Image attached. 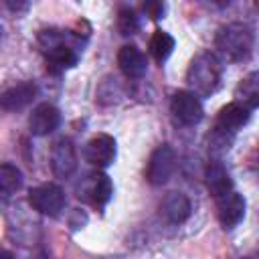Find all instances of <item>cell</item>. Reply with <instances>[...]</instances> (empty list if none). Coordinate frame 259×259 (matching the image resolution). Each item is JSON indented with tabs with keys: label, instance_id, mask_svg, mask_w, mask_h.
Returning a JSON list of instances; mask_svg holds the SVG:
<instances>
[{
	"label": "cell",
	"instance_id": "obj_7",
	"mask_svg": "<svg viewBox=\"0 0 259 259\" xmlns=\"http://www.w3.org/2000/svg\"><path fill=\"white\" fill-rule=\"evenodd\" d=\"M170 109H172V115L176 117V121L182 125H196L204 115L200 99L190 91L174 93L172 101H170Z\"/></svg>",
	"mask_w": 259,
	"mask_h": 259
},
{
	"label": "cell",
	"instance_id": "obj_19",
	"mask_svg": "<svg viewBox=\"0 0 259 259\" xmlns=\"http://www.w3.org/2000/svg\"><path fill=\"white\" fill-rule=\"evenodd\" d=\"M22 186V172L14 164H0V196H10Z\"/></svg>",
	"mask_w": 259,
	"mask_h": 259
},
{
	"label": "cell",
	"instance_id": "obj_13",
	"mask_svg": "<svg viewBox=\"0 0 259 259\" xmlns=\"http://www.w3.org/2000/svg\"><path fill=\"white\" fill-rule=\"evenodd\" d=\"M249 117H251V111H249L247 107H243L241 103L233 101V103L225 105V107L219 111L214 130H217V132H223V134H227V136H235V134L249 121Z\"/></svg>",
	"mask_w": 259,
	"mask_h": 259
},
{
	"label": "cell",
	"instance_id": "obj_16",
	"mask_svg": "<svg viewBox=\"0 0 259 259\" xmlns=\"http://www.w3.org/2000/svg\"><path fill=\"white\" fill-rule=\"evenodd\" d=\"M204 180H206V188L214 196V200L221 198V196H225V194H229L233 190V180H231L227 168L221 162H210L206 166Z\"/></svg>",
	"mask_w": 259,
	"mask_h": 259
},
{
	"label": "cell",
	"instance_id": "obj_11",
	"mask_svg": "<svg viewBox=\"0 0 259 259\" xmlns=\"http://www.w3.org/2000/svg\"><path fill=\"white\" fill-rule=\"evenodd\" d=\"M190 200L184 192H168L160 202V217L170 225H182L190 217Z\"/></svg>",
	"mask_w": 259,
	"mask_h": 259
},
{
	"label": "cell",
	"instance_id": "obj_14",
	"mask_svg": "<svg viewBox=\"0 0 259 259\" xmlns=\"http://www.w3.org/2000/svg\"><path fill=\"white\" fill-rule=\"evenodd\" d=\"M117 65L125 77L140 79L148 71V61L146 55L136 47V45H123L117 53Z\"/></svg>",
	"mask_w": 259,
	"mask_h": 259
},
{
	"label": "cell",
	"instance_id": "obj_17",
	"mask_svg": "<svg viewBox=\"0 0 259 259\" xmlns=\"http://www.w3.org/2000/svg\"><path fill=\"white\" fill-rule=\"evenodd\" d=\"M237 103L253 111L259 105V73H249L237 87Z\"/></svg>",
	"mask_w": 259,
	"mask_h": 259
},
{
	"label": "cell",
	"instance_id": "obj_9",
	"mask_svg": "<svg viewBox=\"0 0 259 259\" xmlns=\"http://www.w3.org/2000/svg\"><path fill=\"white\" fill-rule=\"evenodd\" d=\"M115 140L107 134H99L85 146V160L97 168H107L115 160Z\"/></svg>",
	"mask_w": 259,
	"mask_h": 259
},
{
	"label": "cell",
	"instance_id": "obj_2",
	"mask_svg": "<svg viewBox=\"0 0 259 259\" xmlns=\"http://www.w3.org/2000/svg\"><path fill=\"white\" fill-rule=\"evenodd\" d=\"M221 77H223L221 59L210 51L198 53L190 61V67L186 71V83L190 87V93H194L196 97L198 95L208 97L210 93H214L221 85Z\"/></svg>",
	"mask_w": 259,
	"mask_h": 259
},
{
	"label": "cell",
	"instance_id": "obj_15",
	"mask_svg": "<svg viewBox=\"0 0 259 259\" xmlns=\"http://www.w3.org/2000/svg\"><path fill=\"white\" fill-rule=\"evenodd\" d=\"M34 97H36V85L32 81H20V83L8 87L0 95V105L8 111H18V109L26 107Z\"/></svg>",
	"mask_w": 259,
	"mask_h": 259
},
{
	"label": "cell",
	"instance_id": "obj_12",
	"mask_svg": "<svg viewBox=\"0 0 259 259\" xmlns=\"http://www.w3.org/2000/svg\"><path fill=\"white\" fill-rule=\"evenodd\" d=\"M61 125V111L51 103H40L28 117V127L34 136H49Z\"/></svg>",
	"mask_w": 259,
	"mask_h": 259
},
{
	"label": "cell",
	"instance_id": "obj_20",
	"mask_svg": "<svg viewBox=\"0 0 259 259\" xmlns=\"http://www.w3.org/2000/svg\"><path fill=\"white\" fill-rule=\"evenodd\" d=\"M117 30L123 36H132L140 30V18L132 8H121L117 14Z\"/></svg>",
	"mask_w": 259,
	"mask_h": 259
},
{
	"label": "cell",
	"instance_id": "obj_18",
	"mask_svg": "<svg viewBox=\"0 0 259 259\" xmlns=\"http://www.w3.org/2000/svg\"><path fill=\"white\" fill-rule=\"evenodd\" d=\"M174 45H176V40H174L172 34H168L166 30H156V32L152 34L150 42H148V49H150V55H152L158 63H164V61L172 55Z\"/></svg>",
	"mask_w": 259,
	"mask_h": 259
},
{
	"label": "cell",
	"instance_id": "obj_4",
	"mask_svg": "<svg viewBox=\"0 0 259 259\" xmlns=\"http://www.w3.org/2000/svg\"><path fill=\"white\" fill-rule=\"evenodd\" d=\"M111 194H113V184L105 172H93V174L85 176L77 188V196L97 208H103L109 202Z\"/></svg>",
	"mask_w": 259,
	"mask_h": 259
},
{
	"label": "cell",
	"instance_id": "obj_23",
	"mask_svg": "<svg viewBox=\"0 0 259 259\" xmlns=\"http://www.w3.org/2000/svg\"><path fill=\"white\" fill-rule=\"evenodd\" d=\"M0 34H2V28H0Z\"/></svg>",
	"mask_w": 259,
	"mask_h": 259
},
{
	"label": "cell",
	"instance_id": "obj_22",
	"mask_svg": "<svg viewBox=\"0 0 259 259\" xmlns=\"http://www.w3.org/2000/svg\"><path fill=\"white\" fill-rule=\"evenodd\" d=\"M0 259H14V255L10 251H0Z\"/></svg>",
	"mask_w": 259,
	"mask_h": 259
},
{
	"label": "cell",
	"instance_id": "obj_6",
	"mask_svg": "<svg viewBox=\"0 0 259 259\" xmlns=\"http://www.w3.org/2000/svg\"><path fill=\"white\" fill-rule=\"evenodd\" d=\"M28 202L34 210L49 214V217H57L63 208H65V192L61 186L57 184H40L36 188H32L28 192Z\"/></svg>",
	"mask_w": 259,
	"mask_h": 259
},
{
	"label": "cell",
	"instance_id": "obj_21",
	"mask_svg": "<svg viewBox=\"0 0 259 259\" xmlns=\"http://www.w3.org/2000/svg\"><path fill=\"white\" fill-rule=\"evenodd\" d=\"M144 10L156 20V18H162V14H164V4H162V2H146V4H144Z\"/></svg>",
	"mask_w": 259,
	"mask_h": 259
},
{
	"label": "cell",
	"instance_id": "obj_1",
	"mask_svg": "<svg viewBox=\"0 0 259 259\" xmlns=\"http://www.w3.org/2000/svg\"><path fill=\"white\" fill-rule=\"evenodd\" d=\"M36 40H38V47H40L51 71L61 73V71L77 65L79 55H77V47L73 45L71 32L59 30V28H45L38 32Z\"/></svg>",
	"mask_w": 259,
	"mask_h": 259
},
{
	"label": "cell",
	"instance_id": "obj_5",
	"mask_svg": "<svg viewBox=\"0 0 259 259\" xmlns=\"http://www.w3.org/2000/svg\"><path fill=\"white\" fill-rule=\"evenodd\" d=\"M174 168H176V154L168 144H162L150 156V162L146 168V180L152 186H162L170 180Z\"/></svg>",
	"mask_w": 259,
	"mask_h": 259
},
{
	"label": "cell",
	"instance_id": "obj_10",
	"mask_svg": "<svg viewBox=\"0 0 259 259\" xmlns=\"http://www.w3.org/2000/svg\"><path fill=\"white\" fill-rule=\"evenodd\" d=\"M217 214L225 229L237 227L245 217V198L239 192L231 190L229 194L217 198Z\"/></svg>",
	"mask_w": 259,
	"mask_h": 259
},
{
	"label": "cell",
	"instance_id": "obj_3",
	"mask_svg": "<svg viewBox=\"0 0 259 259\" xmlns=\"http://www.w3.org/2000/svg\"><path fill=\"white\" fill-rule=\"evenodd\" d=\"M214 47L219 55L231 63L247 61L255 47L253 30L243 22H229L219 28L214 36Z\"/></svg>",
	"mask_w": 259,
	"mask_h": 259
},
{
	"label": "cell",
	"instance_id": "obj_8",
	"mask_svg": "<svg viewBox=\"0 0 259 259\" xmlns=\"http://www.w3.org/2000/svg\"><path fill=\"white\" fill-rule=\"evenodd\" d=\"M51 168L57 178H69L77 170V150L69 138H61L51 150Z\"/></svg>",
	"mask_w": 259,
	"mask_h": 259
}]
</instances>
